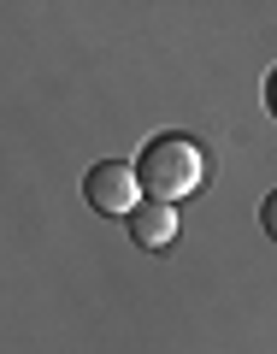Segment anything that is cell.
I'll return each mask as SVG.
<instances>
[{"mask_svg":"<svg viewBox=\"0 0 277 354\" xmlns=\"http://www.w3.org/2000/svg\"><path fill=\"white\" fill-rule=\"evenodd\" d=\"M260 225H265V236L277 242V189H271V195L260 201Z\"/></svg>","mask_w":277,"mask_h":354,"instance_id":"cell-4","label":"cell"},{"mask_svg":"<svg viewBox=\"0 0 277 354\" xmlns=\"http://www.w3.org/2000/svg\"><path fill=\"white\" fill-rule=\"evenodd\" d=\"M83 195H88V207L106 213V218H136V213H142V177H136V165H130V160L88 165Z\"/></svg>","mask_w":277,"mask_h":354,"instance_id":"cell-2","label":"cell"},{"mask_svg":"<svg viewBox=\"0 0 277 354\" xmlns=\"http://www.w3.org/2000/svg\"><path fill=\"white\" fill-rule=\"evenodd\" d=\"M265 106H271V118H277V71L265 77Z\"/></svg>","mask_w":277,"mask_h":354,"instance_id":"cell-5","label":"cell"},{"mask_svg":"<svg viewBox=\"0 0 277 354\" xmlns=\"http://www.w3.org/2000/svg\"><path fill=\"white\" fill-rule=\"evenodd\" d=\"M130 236H136V248H171L177 242V207L142 201V213L130 218Z\"/></svg>","mask_w":277,"mask_h":354,"instance_id":"cell-3","label":"cell"},{"mask_svg":"<svg viewBox=\"0 0 277 354\" xmlns=\"http://www.w3.org/2000/svg\"><path fill=\"white\" fill-rule=\"evenodd\" d=\"M136 177H142V195L160 207H177V201H189L195 189H201V177H207V153L195 136H153L148 148H142L136 160Z\"/></svg>","mask_w":277,"mask_h":354,"instance_id":"cell-1","label":"cell"}]
</instances>
